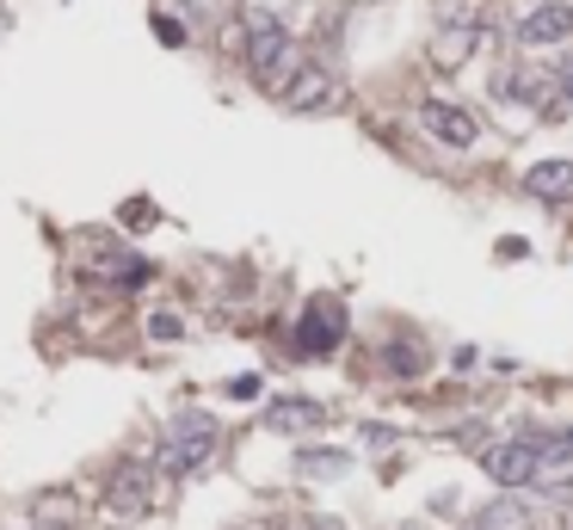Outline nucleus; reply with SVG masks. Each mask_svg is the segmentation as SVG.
I'll return each instance as SVG.
<instances>
[{"instance_id":"obj_1","label":"nucleus","mask_w":573,"mask_h":530,"mask_svg":"<svg viewBox=\"0 0 573 530\" xmlns=\"http://www.w3.org/2000/svg\"><path fill=\"white\" fill-rule=\"evenodd\" d=\"M216 420L210 413H179L174 432H167V444H160V469L167 475H191V469H204L216 457Z\"/></svg>"},{"instance_id":"obj_2","label":"nucleus","mask_w":573,"mask_h":530,"mask_svg":"<svg viewBox=\"0 0 573 530\" xmlns=\"http://www.w3.org/2000/svg\"><path fill=\"white\" fill-rule=\"evenodd\" d=\"M247 68H254L259 87H284V75H290V31L271 13L247 19Z\"/></svg>"},{"instance_id":"obj_3","label":"nucleus","mask_w":573,"mask_h":530,"mask_svg":"<svg viewBox=\"0 0 573 530\" xmlns=\"http://www.w3.org/2000/svg\"><path fill=\"white\" fill-rule=\"evenodd\" d=\"M339 340H346V308H339V296H315V303L303 308V321H296V352H303V359H327Z\"/></svg>"},{"instance_id":"obj_4","label":"nucleus","mask_w":573,"mask_h":530,"mask_svg":"<svg viewBox=\"0 0 573 530\" xmlns=\"http://www.w3.org/2000/svg\"><path fill=\"white\" fill-rule=\"evenodd\" d=\"M543 444L549 438H536V432H524V438H506L500 451H487V475L500 481V488H536V463H543Z\"/></svg>"},{"instance_id":"obj_5","label":"nucleus","mask_w":573,"mask_h":530,"mask_svg":"<svg viewBox=\"0 0 573 530\" xmlns=\"http://www.w3.org/2000/svg\"><path fill=\"white\" fill-rule=\"evenodd\" d=\"M573 38V7L567 0H543L536 13L518 19V43H567Z\"/></svg>"},{"instance_id":"obj_6","label":"nucleus","mask_w":573,"mask_h":530,"mask_svg":"<svg viewBox=\"0 0 573 530\" xmlns=\"http://www.w3.org/2000/svg\"><path fill=\"white\" fill-rule=\"evenodd\" d=\"M419 124H426V130L438 136V143H451V148H468V143L481 136V124L468 118V111L444 106V99H426V106H419Z\"/></svg>"},{"instance_id":"obj_7","label":"nucleus","mask_w":573,"mask_h":530,"mask_svg":"<svg viewBox=\"0 0 573 530\" xmlns=\"http://www.w3.org/2000/svg\"><path fill=\"white\" fill-rule=\"evenodd\" d=\"M524 192L536 204H573V160H536L524 173Z\"/></svg>"},{"instance_id":"obj_8","label":"nucleus","mask_w":573,"mask_h":530,"mask_svg":"<svg viewBox=\"0 0 573 530\" xmlns=\"http://www.w3.org/2000/svg\"><path fill=\"white\" fill-rule=\"evenodd\" d=\"M266 425L271 432H315V425H327V408L308 401V395H284L266 408Z\"/></svg>"},{"instance_id":"obj_9","label":"nucleus","mask_w":573,"mask_h":530,"mask_svg":"<svg viewBox=\"0 0 573 530\" xmlns=\"http://www.w3.org/2000/svg\"><path fill=\"white\" fill-rule=\"evenodd\" d=\"M106 500L118 512H148V463H118L106 481Z\"/></svg>"},{"instance_id":"obj_10","label":"nucleus","mask_w":573,"mask_h":530,"mask_svg":"<svg viewBox=\"0 0 573 530\" xmlns=\"http://www.w3.org/2000/svg\"><path fill=\"white\" fill-rule=\"evenodd\" d=\"M334 99V80L320 75V68H303L296 80H284V106L290 111H315V106H327Z\"/></svg>"},{"instance_id":"obj_11","label":"nucleus","mask_w":573,"mask_h":530,"mask_svg":"<svg viewBox=\"0 0 573 530\" xmlns=\"http://www.w3.org/2000/svg\"><path fill=\"white\" fill-rule=\"evenodd\" d=\"M296 469H303V475H346V457L339 451H303Z\"/></svg>"},{"instance_id":"obj_12","label":"nucleus","mask_w":573,"mask_h":530,"mask_svg":"<svg viewBox=\"0 0 573 530\" xmlns=\"http://www.w3.org/2000/svg\"><path fill=\"white\" fill-rule=\"evenodd\" d=\"M419 364H426V352H414V345H388V371L395 376H414Z\"/></svg>"},{"instance_id":"obj_13","label":"nucleus","mask_w":573,"mask_h":530,"mask_svg":"<svg viewBox=\"0 0 573 530\" xmlns=\"http://www.w3.org/2000/svg\"><path fill=\"white\" fill-rule=\"evenodd\" d=\"M155 31H160V43H186V26L174 13H155Z\"/></svg>"},{"instance_id":"obj_14","label":"nucleus","mask_w":573,"mask_h":530,"mask_svg":"<svg viewBox=\"0 0 573 530\" xmlns=\"http://www.w3.org/2000/svg\"><path fill=\"white\" fill-rule=\"evenodd\" d=\"M228 395H235V401H254V395H259V376H235V383H228Z\"/></svg>"},{"instance_id":"obj_15","label":"nucleus","mask_w":573,"mask_h":530,"mask_svg":"<svg viewBox=\"0 0 573 530\" xmlns=\"http://www.w3.org/2000/svg\"><path fill=\"white\" fill-rule=\"evenodd\" d=\"M155 340H179V321L174 315H155Z\"/></svg>"},{"instance_id":"obj_16","label":"nucleus","mask_w":573,"mask_h":530,"mask_svg":"<svg viewBox=\"0 0 573 530\" xmlns=\"http://www.w3.org/2000/svg\"><path fill=\"white\" fill-rule=\"evenodd\" d=\"M555 80H561V99L573 106V62H561V75H555Z\"/></svg>"}]
</instances>
